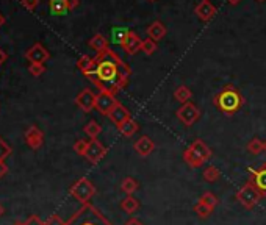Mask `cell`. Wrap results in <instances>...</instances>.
I'll list each match as a JSON object with an SVG mask.
<instances>
[{
    "label": "cell",
    "mask_w": 266,
    "mask_h": 225,
    "mask_svg": "<svg viewBox=\"0 0 266 225\" xmlns=\"http://www.w3.org/2000/svg\"><path fill=\"white\" fill-rule=\"evenodd\" d=\"M94 59L96 65L93 71L85 77L90 78L100 91H107L116 95L119 91L127 88L132 69L121 59V56L114 50L108 49L102 53H97Z\"/></svg>",
    "instance_id": "6da1fadb"
},
{
    "label": "cell",
    "mask_w": 266,
    "mask_h": 225,
    "mask_svg": "<svg viewBox=\"0 0 266 225\" xmlns=\"http://www.w3.org/2000/svg\"><path fill=\"white\" fill-rule=\"evenodd\" d=\"M213 105L226 116H233L241 110L244 105V99L241 92L233 88L232 85L224 86L215 97H213Z\"/></svg>",
    "instance_id": "7a4b0ae2"
},
{
    "label": "cell",
    "mask_w": 266,
    "mask_h": 225,
    "mask_svg": "<svg viewBox=\"0 0 266 225\" xmlns=\"http://www.w3.org/2000/svg\"><path fill=\"white\" fill-rule=\"evenodd\" d=\"M66 225H113L104 214H102L94 205L86 203L81 207L68 222Z\"/></svg>",
    "instance_id": "3957f363"
},
{
    "label": "cell",
    "mask_w": 266,
    "mask_h": 225,
    "mask_svg": "<svg viewBox=\"0 0 266 225\" xmlns=\"http://www.w3.org/2000/svg\"><path fill=\"white\" fill-rule=\"evenodd\" d=\"M210 158H212V150L202 139H196L193 144L183 152V161H185L191 169L202 168L203 163H207Z\"/></svg>",
    "instance_id": "277c9868"
},
{
    "label": "cell",
    "mask_w": 266,
    "mask_h": 225,
    "mask_svg": "<svg viewBox=\"0 0 266 225\" xmlns=\"http://www.w3.org/2000/svg\"><path fill=\"white\" fill-rule=\"evenodd\" d=\"M69 194L75 200H78L81 205H86V203H90V200L96 196V186L86 177H81L69 188Z\"/></svg>",
    "instance_id": "5b68a950"
},
{
    "label": "cell",
    "mask_w": 266,
    "mask_h": 225,
    "mask_svg": "<svg viewBox=\"0 0 266 225\" xmlns=\"http://www.w3.org/2000/svg\"><path fill=\"white\" fill-rule=\"evenodd\" d=\"M237 200L241 203V205L246 208V210H252L257 207V203L263 199V196L251 185V183L248 181L246 185H244L243 188H240V191L237 192Z\"/></svg>",
    "instance_id": "8992f818"
},
{
    "label": "cell",
    "mask_w": 266,
    "mask_h": 225,
    "mask_svg": "<svg viewBox=\"0 0 266 225\" xmlns=\"http://www.w3.org/2000/svg\"><path fill=\"white\" fill-rule=\"evenodd\" d=\"M175 114H177V119L185 127H193L200 117V110L193 104V102H188V104L182 105Z\"/></svg>",
    "instance_id": "52a82bcc"
},
{
    "label": "cell",
    "mask_w": 266,
    "mask_h": 225,
    "mask_svg": "<svg viewBox=\"0 0 266 225\" xmlns=\"http://www.w3.org/2000/svg\"><path fill=\"white\" fill-rule=\"evenodd\" d=\"M119 104L116 100V95L107 91H100L99 94H96V110L102 114V116H108L111 113V110Z\"/></svg>",
    "instance_id": "ba28073f"
},
{
    "label": "cell",
    "mask_w": 266,
    "mask_h": 225,
    "mask_svg": "<svg viewBox=\"0 0 266 225\" xmlns=\"http://www.w3.org/2000/svg\"><path fill=\"white\" fill-rule=\"evenodd\" d=\"M249 183L263 197H266V163H263L258 169H249Z\"/></svg>",
    "instance_id": "9c48e42d"
},
{
    "label": "cell",
    "mask_w": 266,
    "mask_h": 225,
    "mask_svg": "<svg viewBox=\"0 0 266 225\" xmlns=\"http://www.w3.org/2000/svg\"><path fill=\"white\" fill-rule=\"evenodd\" d=\"M107 152H108L107 147L102 144V142H99L97 139H90V146L85 153V158L91 163V165H97L102 158H105Z\"/></svg>",
    "instance_id": "30bf717a"
},
{
    "label": "cell",
    "mask_w": 266,
    "mask_h": 225,
    "mask_svg": "<svg viewBox=\"0 0 266 225\" xmlns=\"http://www.w3.org/2000/svg\"><path fill=\"white\" fill-rule=\"evenodd\" d=\"M25 58L30 61V63L44 65L46 61L50 58V53H49V50H47L43 44L36 43V44H33V46L25 52Z\"/></svg>",
    "instance_id": "8fae6325"
},
{
    "label": "cell",
    "mask_w": 266,
    "mask_h": 225,
    "mask_svg": "<svg viewBox=\"0 0 266 225\" xmlns=\"http://www.w3.org/2000/svg\"><path fill=\"white\" fill-rule=\"evenodd\" d=\"M216 7L210 2V0H200L194 8V14L197 16L199 20L202 22H210L216 14Z\"/></svg>",
    "instance_id": "7c38bea8"
},
{
    "label": "cell",
    "mask_w": 266,
    "mask_h": 225,
    "mask_svg": "<svg viewBox=\"0 0 266 225\" xmlns=\"http://www.w3.org/2000/svg\"><path fill=\"white\" fill-rule=\"evenodd\" d=\"M24 139H25V144L33 149V150H38L41 146H43L44 142V133L41 132L36 125H30L25 133H24Z\"/></svg>",
    "instance_id": "4fadbf2b"
},
{
    "label": "cell",
    "mask_w": 266,
    "mask_h": 225,
    "mask_svg": "<svg viewBox=\"0 0 266 225\" xmlns=\"http://www.w3.org/2000/svg\"><path fill=\"white\" fill-rule=\"evenodd\" d=\"M75 105L85 113H90L96 107V94L91 89H83L75 97Z\"/></svg>",
    "instance_id": "5bb4252c"
},
{
    "label": "cell",
    "mask_w": 266,
    "mask_h": 225,
    "mask_svg": "<svg viewBox=\"0 0 266 225\" xmlns=\"http://www.w3.org/2000/svg\"><path fill=\"white\" fill-rule=\"evenodd\" d=\"M133 149L139 156L146 158L155 150V144L149 136H141L139 139H136V142L133 144Z\"/></svg>",
    "instance_id": "9a60e30c"
},
{
    "label": "cell",
    "mask_w": 266,
    "mask_h": 225,
    "mask_svg": "<svg viewBox=\"0 0 266 225\" xmlns=\"http://www.w3.org/2000/svg\"><path fill=\"white\" fill-rule=\"evenodd\" d=\"M132 116H130V111L122 105V104H117L113 110H111V113L108 114V119L113 122V124L116 125V127H119L121 124H124L126 120H129Z\"/></svg>",
    "instance_id": "2e32d148"
},
{
    "label": "cell",
    "mask_w": 266,
    "mask_h": 225,
    "mask_svg": "<svg viewBox=\"0 0 266 225\" xmlns=\"http://www.w3.org/2000/svg\"><path fill=\"white\" fill-rule=\"evenodd\" d=\"M141 47H142V39L135 31L130 30V33H129V36L126 39L124 46H122V49H124V52L127 55H136L138 52H141Z\"/></svg>",
    "instance_id": "e0dca14e"
},
{
    "label": "cell",
    "mask_w": 266,
    "mask_h": 225,
    "mask_svg": "<svg viewBox=\"0 0 266 225\" xmlns=\"http://www.w3.org/2000/svg\"><path fill=\"white\" fill-rule=\"evenodd\" d=\"M146 33H147V38L154 39L155 43H158V41H161L163 38L166 36L168 33V28L166 25L161 22V20H154V22L146 28Z\"/></svg>",
    "instance_id": "ac0fdd59"
},
{
    "label": "cell",
    "mask_w": 266,
    "mask_h": 225,
    "mask_svg": "<svg viewBox=\"0 0 266 225\" xmlns=\"http://www.w3.org/2000/svg\"><path fill=\"white\" fill-rule=\"evenodd\" d=\"M90 47L93 50H96L97 53H102V52H105L108 50V39L102 35V33H96L91 39H90Z\"/></svg>",
    "instance_id": "d6986e66"
},
{
    "label": "cell",
    "mask_w": 266,
    "mask_h": 225,
    "mask_svg": "<svg viewBox=\"0 0 266 225\" xmlns=\"http://www.w3.org/2000/svg\"><path fill=\"white\" fill-rule=\"evenodd\" d=\"M117 130H119V133L122 135V136H126V138H130V136H133L138 130H139V125H138V122L135 120V119H129V120H126L124 124H121L119 127H116Z\"/></svg>",
    "instance_id": "ffe728a7"
},
{
    "label": "cell",
    "mask_w": 266,
    "mask_h": 225,
    "mask_svg": "<svg viewBox=\"0 0 266 225\" xmlns=\"http://www.w3.org/2000/svg\"><path fill=\"white\" fill-rule=\"evenodd\" d=\"M191 97H193V91L187 85H180L174 91V99L182 105H185V104H188V102H191Z\"/></svg>",
    "instance_id": "44dd1931"
},
{
    "label": "cell",
    "mask_w": 266,
    "mask_h": 225,
    "mask_svg": "<svg viewBox=\"0 0 266 225\" xmlns=\"http://www.w3.org/2000/svg\"><path fill=\"white\" fill-rule=\"evenodd\" d=\"M121 210L127 213V214H133L139 210V200L135 199L133 196H127L124 200H121Z\"/></svg>",
    "instance_id": "7402d4cb"
},
{
    "label": "cell",
    "mask_w": 266,
    "mask_h": 225,
    "mask_svg": "<svg viewBox=\"0 0 266 225\" xmlns=\"http://www.w3.org/2000/svg\"><path fill=\"white\" fill-rule=\"evenodd\" d=\"M49 8H50V13L55 16H63L69 11L66 0H49Z\"/></svg>",
    "instance_id": "603a6c76"
},
{
    "label": "cell",
    "mask_w": 266,
    "mask_h": 225,
    "mask_svg": "<svg viewBox=\"0 0 266 225\" xmlns=\"http://www.w3.org/2000/svg\"><path fill=\"white\" fill-rule=\"evenodd\" d=\"M129 33H130V30L126 28V27H116V28H113V30H111L113 43L122 47V46H124V43H126V39H127Z\"/></svg>",
    "instance_id": "cb8c5ba5"
},
{
    "label": "cell",
    "mask_w": 266,
    "mask_h": 225,
    "mask_svg": "<svg viewBox=\"0 0 266 225\" xmlns=\"http://www.w3.org/2000/svg\"><path fill=\"white\" fill-rule=\"evenodd\" d=\"M138 188H139L138 181L135 178H132V177L124 178V180H122V183H121V191L124 192L126 196H133L138 191Z\"/></svg>",
    "instance_id": "d4e9b609"
},
{
    "label": "cell",
    "mask_w": 266,
    "mask_h": 225,
    "mask_svg": "<svg viewBox=\"0 0 266 225\" xmlns=\"http://www.w3.org/2000/svg\"><path fill=\"white\" fill-rule=\"evenodd\" d=\"M94 65H96V59H94V58H91L90 55H83V56H80V58H78V61H77V68H78L81 72H83L85 75H86L88 72H91V71H93Z\"/></svg>",
    "instance_id": "484cf974"
},
{
    "label": "cell",
    "mask_w": 266,
    "mask_h": 225,
    "mask_svg": "<svg viewBox=\"0 0 266 225\" xmlns=\"http://www.w3.org/2000/svg\"><path fill=\"white\" fill-rule=\"evenodd\" d=\"M83 132H85V135H86L90 139H97V136H99L100 132H102V125L99 124L97 120H90L88 124L83 127Z\"/></svg>",
    "instance_id": "4316f807"
},
{
    "label": "cell",
    "mask_w": 266,
    "mask_h": 225,
    "mask_svg": "<svg viewBox=\"0 0 266 225\" xmlns=\"http://www.w3.org/2000/svg\"><path fill=\"white\" fill-rule=\"evenodd\" d=\"M202 175H203V180L209 181V183H215V181H218V180L221 178V172H219V169L215 168V166H209L205 171H203Z\"/></svg>",
    "instance_id": "83f0119b"
},
{
    "label": "cell",
    "mask_w": 266,
    "mask_h": 225,
    "mask_svg": "<svg viewBox=\"0 0 266 225\" xmlns=\"http://www.w3.org/2000/svg\"><path fill=\"white\" fill-rule=\"evenodd\" d=\"M194 213H196V214H197L200 219H207V217H210V216H212L213 208L207 207L205 203H202V202H197L196 205H194Z\"/></svg>",
    "instance_id": "f1b7e54d"
},
{
    "label": "cell",
    "mask_w": 266,
    "mask_h": 225,
    "mask_svg": "<svg viewBox=\"0 0 266 225\" xmlns=\"http://www.w3.org/2000/svg\"><path fill=\"white\" fill-rule=\"evenodd\" d=\"M199 202H202V203H205L207 207H210V208H216L218 207V203H219V200H218V197L213 194V192H210V191H207V192H203L202 196H200V199H199Z\"/></svg>",
    "instance_id": "f546056e"
},
{
    "label": "cell",
    "mask_w": 266,
    "mask_h": 225,
    "mask_svg": "<svg viewBox=\"0 0 266 225\" xmlns=\"http://www.w3.org/2000/svg\"><path fill=\"white\" fill-rule=\"evenodd\" d=\"M248 152L252 153V155H260L263 152V141L258 139V138H254L248 142Z\"/></svg>",
    "instance_id": "4dcf8cb0"
},
{
    "label": "cell",
    "mask_w": 266,
    "mask_h": 225,
    "mask_svg": "<svg viewBox=\"0 0 266 225\" xmlns=\"http://www.w3.org/2000/svg\"><path fill=\"white\" fill-rule=\"evenodd\" d=\"M141 52H144L147 56H152L155 52H157V43L154 39L147 38V39H142V47H141Z\"/></svg>",
    "instance_id": "1f68e13d"
},
{
    "label": "cell",
    "mask_w": 266,
    "mask_h": 225,
    "mask_svg": "<svg viewBox=\"0 0 266 225\" xmlns=\"http://www.w3.org/2000/svg\"><path fill=\"white\" fill-rule=\"evenodd\" d=\"M88 146H90V141H86V139H78V141L74 142V150H75L77 155L85 156V153H86V150H88Z\"/></svg>",
    "instance_id": "d6a6232c"
},
{
    "label": "cell",
    "mask_w": 266,
    "mask_h": 225,
    "mask_svg": "<svg viewBox=\"0 0 266 225\" xmlns=\"http://www.w3.org/2000/svg\"><path fill=\"white\" fill-rule=\"evenodd\" d=\"M10 155H11V146H8L7 142L4 141V138L0 136V161H4Z\"/></svg>",
    "instance_id": "836d02e7"
},
{
    "label": "cell",
    "mask_w": 266,
    "mask_h": 225,
    "mask_svg": "<svg viewBox=\"0 0 266 225\" xmlns=\"http://www.w3.org/2000/svg\"><path fill=\"white\" fill-rule=\"evenodd\" d=\"M28 72L33 75V77H41L44 72H46V66L44 65H36V63H30L28 66Z\"/></svg>",
    "instance_id": "e575fe53"
},
{
    "label": "cell",
    "mask_w": 266,
    "mask_h": 225,
    "mask_svg": "<svg viewBox=\"0 0 266 225\" xmlns=\"http://www.w3.org/2000/svg\"><path fill=\"white\" fill-rule=\"evenodd\" d=\"M46 225H66V222L61 219L58 214H52L47 220H46Z\"/></svg>",
    "instance_id": "d590c367"
},
{
    "label": "cell",
    "mask_w": 266,
    "mask_h": 225,
    "mask_svg": "<svg viewBox=\"0 0 266 225\" xmlns=\"http://www.w3.org/2000/svg\"><path fill=\"white\" fill-rule=\"evenodd\" d=\"M24 225H46V222H43L39 219V216H28L27 220L24 222Z\"/></svg>",
    "instance_id": "8d00e7d4"
},
{
    "label": "cell",
    "mask_w": 266,
    "mask_h": 225,
    "mask_svg": "<svg viewBox=\"0 0 266 225\" xmlns=\"http://www.w3.org/2000/svg\"><path fill=\"white\" fill-rule=\"evenodd\" d=\"M22 5H24L27 10L33 11V10L39 5V0H22Z\"/></svg>",
    "instance_id": "74e56055"
},
{
    "label": "cell",
    "mask_w": 266,
    "mask_h": 225,
    "mask_svg": "<svg viewBox=\"0 0 266 225\" xmlns=\"http://www.w3.org/2000/svg\"><path fill=\"white\" fill-rule=\"evenodd\" d=\"M8 172V166L5 165L4 161H0V178H4Z\"/></svg>",
    "instance_id": "f35d334b"
},
{
    "label": "cell",
    "mask_w": 266,
    "mask_h": 225,
    "mask_svg": "<svg viewBox=\"0 0 266 225\" xmlns=\"http://www.w3.org/2000/svg\"><path fill=\"white\" fill-rule=\"evenodd\" d=\"M66 2H68V8H69V11H71V10H75V8L78 7L80 0H66Z\"/></svg>",
    "instance_id": "ab89813d"
},
{
    "label": "cell",
    "mask_w": 266,
    "mask_h": 225,
    "mask_svg": "<svg viewBox=\"0 0 266 225\" xmlns=\"http://www.w3.org/2000/svg\"><path fill=\"white\" fill-rule=\"evenodd\" d=\"M124 225H144V223H142L139 219H130V220H127Z\"/></svg>",
    "instance_id": "60d3db41"
},
{
    "label": "cell",
    "mask_w": 266,
    "mask_h": 225,
    "mask_svg": "<svg viewBox=\"0 0 266 225\" xmlns=\"http://www.w3.org/2000/svg\"><path fill=\"white\" fill-rule=\"evenodd\" d=\"M5 59H7V53H5L2 49H0V66H2V65L5 63Z\"/></svg>",
    "instance_id": "b9f144b4"
},
{
    "label": "cell",
    "mask_w": 266,
    "mask_h": 225,
    "mask_svg": "<svg viewBox=\"0 0 266 225\" xmlns=\"http://www.w3.org/2000/svg\"><path fill=\"white\" fill-rule=\"evenodd\" d=\"M241 2V0H227V4H230V5H238Z\"/></svg>",
    "instance_id": "7bdbcfd3"
},
{
    "label": "cell",
    "mask_w": 266,
    "mask_h": 225,
    "mask_svg": "<svg viewBox=\"0 0 266 225\" xmlns=\"http://www.w3.org/2000/svg\"><path fill=\"white\" fill-rule=\"evenodd\" d=\"M5 24V17L2 16V13H0V27H2Z\"/></svg>",
    "instance_id": "ee69618b"
},
{
    "label": "cell",
    "mask_w": 266,
    "mask_h": 225,
    "mask_svg": "<svg viewBox=\"0 0 266 225\" xmlns=\"http://www.w3.org/2000/svg\"><path fill=\"white\" fill-rule=\"evenodd\" d=\"M4 213H5V210H4V207H2V203H0V217L4 216Z\"/></svg>",
    "instance_id": "f6af8a7d"
},
{
    "label": "cell",
    "mask_w": 266,
    "mask_h": 225,
    "mask_svg": "<svg viewBox=\"0 0 266 225\" xmlns=\"http://www.w3.org/2000/svg\"><path fill=\"white\" fill-rule=\"evenodd\" d=\"M263 152H264V153H266V141H264V142H263Z\"/></svg>",
    "instance_id": "bcb514c9"
},
{
    "label": "cell",
    "mask_w": 266,
    "mask_h": 225,
    "mask_svg": "<svg viewBox=\"0 0 266 225\" xmlns=\"http://www.w3.org/2000/svg\"><path fill=\"white\" fill-rule=\"evenodd\" d=\"M14 225H24V222H16Z\"/></svg>",
    "instance_id": "7dc6e473"
},
{
    "label": "cell",
    "mask_w": 266,
    "mask_h": 225,
    "mask_svg": "<svg viewBox=\"0 0 266 225\" xmlns=\"http://www.w3.org/2000/svg\"><path fill=\"white\" fill-rule=\"evenodd\" d=\"M257 2H264V0H257Z\"/></svg>",
    "instance_id": "c3c4849f"
},
{
    "label": "cell",
    "mask_w": 266,
    "mask_h": 225,
    "mask_svg": "<svg viewBox=\"0 0 266 225\" xmlns=\"http://www.w3.org/2000/svg\"><path fill=\"white\" fill-rule=\"evenodd\" d=\"M151 2H155V0H151Z\"/></svg>",
    "instance_id": "681fc988"
}]
</instances>
